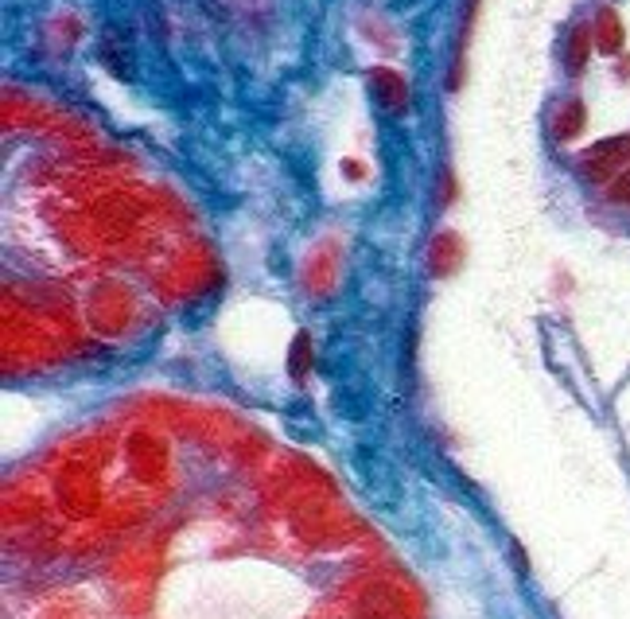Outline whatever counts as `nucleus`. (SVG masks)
Segmentation results:
<instances>
[{
  "mask_svg": "<svg viewBox=\"0 0 630 619\" xmlns=\"http://www.w3.org/2000/svg\"><path fill=\"white\" fill-rule=\"evenodd\" d=\"M607 199H611V203H630V168H623L619 176L611 180V187H607Z\"/></svg>",
  "mask_w": 630,
  "mask_h": 619,
  "instance_id": "obj_6",
  "label": "nucleus"
},
{
  "mask_svg": "<svg viewBox=\"0 0 630 619\" xmlns=\"http://www.w3.org/2000/svg\"><path fill=\"white\" fill-rule=\"evenodd\" d=\"M592 36H595V47L604 51V55H615L623 47V20H619V12L615 8H599V16H595V27H592Z\"/></svg>",
  "mask_w": 630,
  "mask_h": 619,
  "instance_id": "obj_4",
  "label": "nucleus"
},
{
  "mask_svg": "<svg viewBox=\"0 0 630 619\" xmlns=\"http://www.w3.org/2000/svg\"><path fill=\"white\" fill-rule=\"evenodd\" d=\"M619 168H630V137L599 140L595 149L584 152V176L595 180V183L615 180V171Z\"/></svg>",
  "mask_w": 630,
  "mask_h": 619,
  "instance_id": "obj_1",
  "label": "nucleus"
},
{
  "mask_svg": "<svg viewBox=\"0 0 630 619\" xmlns=\"http://www.w3.org/2000/svg\"><path fill=\"white\" fill-rule=\"evenodd\" d=\"M592 43H595V36H592V27H588V24L573 27V36H568V47H564V70H568L573 78L584 75V67H588Z\"/></svg>",
  "mask_w": 630,
  "mask_h": 619,
  "instance_id": "obj_5",
  "label": "nucleus"
},
{
  "mask_svg": "<svg viewBox=\"0 0 630 619\" xmlns=\"http://www.w3.org/2000/svg\"><path fill=\"white\" fill-rule=\"evenodd\" d=\"M370 94L377 98V106L389 109V113H405V106H408L405 78L398 75V70H389V67L370 70Z\"/></svg>",
  "mask_w": 630,
  "mask_h": 619,
  "instance_id": "obj_2",
  "label": "nucleus"
},
{
  "mask_svg": "<svg viewBox=\"0 0 630 619\" xmlns=\"http://www.w3.org/2000/svg\"><path fill=\"white\" fill-rule=\"evenodd\" d=\"M584 125H588V109H584L580 98H568V102L556 109V118H553V137L556 140H573L584 133Z\"/></svg>",
  "mask_w": 630,
  "mask_h": 619,
  "instance_id": "obj_3",
  "label": "nucleus"
}]
</instances>
